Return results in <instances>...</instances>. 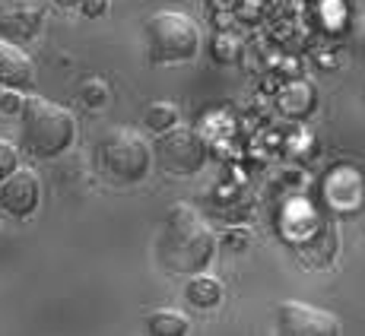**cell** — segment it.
<instances>
[{
	"mask_svg": "<svg viewBox=\"0 0 365 336\" xmlns=\"http://www.w3.org/2000/svg\"><path fill=\"white\" fill-rule=\"evenodd\" d=\"M213 58L222 64H232L235 61V41L232 38H216L213 41Z\"/></svg>",
	"mask_w": 365,
	"mask_h": 336,
	"instance_id": "cell-18",
	"label": "cell"
},
{
	"mask_svg": "<svg viewBox=\"0 0 365 336\" xmlns=\"http://www.w3.org/2000/svg\"><path fill=\"white\" fill-rule=\"evenodd\" d=\"M108 6H111V0H80V6H76V10H80L86 19H99V16L108 13Z\"/></svg>",
	"mask_w": 365,
	"mask_h": 336,
	"instance_id": "cell-17",
	"label": "cell"
},
{
	"mask_svg": "<svg viewBox=\"0 0 365 336\" xmlns=\"http://www.w3.org/2000/svg\"><path fill=\"white\" fill-rule=\"evenodd\" d=\"M146 61L156 67L191 64L200 54V29L181 10H156L143 23Z\"/></svg>",
	"mask_w": 365,
	"mask_h": 336,
	"instance_id": "cell-3",
	"label": "cell"
},
{
	"mask_svg": "<svg viewBox=\"0 0 365 336\" xmlns=\"http://www.w3.org/2000/svg\"><path fill=\"white\" fill-rule=\"evenodd\" d=\"M19 168V149L13 140L0 137V181L6 178V174H13Z\"/></svg>",
	"mask_w": 365,
	"mask_h": 336,
	"instance_id": "cell-15",
	"label": "cell"
},
{
	"mask_svg": "<svg viewBox=\"0 0 365 336\" xmlns=\"http://www.w3.org/2000/svg\"><path fill=\"white\" fill-rule=\"evenodd\" d=\"M185 298L191 308H200V311H213V308L222 305L226 298V285L220 283L210 273H200V276H191L185 285Z\"/></svg>",
	"mask_w": 365,
	"mask_h": 336,
	"instance_id": "cell-10",
	"label": "cell"
},
{
	"mask_svg": "<svg viewBox=\"0 0 365 336\" xmlns=\"http://www.w3.org/2000/svg\"><path fill=\"white\" fill-rule=\"evenodd\" d=\"M146 333L150 336H187L191 333V320L178 308H156L146 314Z\"/></svg>",
	"mask_w": 365,
	"mask_h": 336,
	"instance_id": "cell-11",
	"label": "cell"
},
{
	"mask_svg": "<svg viewBox=\"0 0 365 336\" xmlns=\"http://www.w3.org/2000/svg\"><path fill=\"white\" fill-rule=\"evenodd\" d=\"M153 165H159L163 174L172 178H191L207 165V140L194 127H172L168 134H159L153 140Z\"/></svg>",
	"mask_w": 365,
	"mask_h": 336,
	"instance_id": "cell-5",
	"label": "cell"
},
{
	"mask_svg": "<svg viewBox=\"0 0 365 336\" xmlns=\"http://www.w3.org/2000/svg\"><path fill=\"white\" fill-rule=\"evenodd\" d=\"M32 83H35V64L26 54V48L0 38V89L26 93V89H32Z\"/></svg>",
	"mask_w": 365,
	"mask_h": 336,
	"instance_id": "cell-9",
	"label": "cell"
},
{
	"mask_svg": "<svg viewBox=\"0 0 365 336\" xmlns=\"http://www.w3.org/2000/svg\"><path fill=\"white\" fill-rule=\"evenodd\" d=\"M216 248H220L216 232L200 216V209H194L191 203H175L168 209L156 238V257L165 273L187 279L200 276L213 263Z\"/></svg>",
	"mask_w": 365,
	"mask_h": 336,
	"instance_id": "cell-1",
	"label": "cell"
},
{
	"mask_svg": "<svg viewBox=\"0 0 365 336\" xmlns=\"http://www.w3.org/2000/svg\"><path fill=\"white\" fill-rule=\"evenodd\" d=\"M273 336H343L334 311L289 298L273 314Z\"/></svg>",
	"mask_w": 365,
	"mask_h": 336,
	"instance_id": "cell-6",
	"label": "cell"
},
{
	"mask_svg": "<svg viewBox=\"0 0 365 336\" xmlns=\"http://www.w3.org/2000/svg\"><path fill=\"white\" fill-rule=\"evenodd\" d=\"M181 124V111L178 105L172 102H150L143 111V127L150 130V134H168L172 127H178Z\"/></svg>",
	"mask_w": 365,
	"mask_h": 336,
	"instance_id": "cell-12",
	"label": "cell"
},
{
	"mask_svg": "<svg viewBox=\"0 0 365 336\" xmlns=\"http://www.w3.org/2000/svg\"><path fill=\"white\" fill-rule=\"evenodd\" d=\"M76 140V117L73 111L51 99H26L19 115V143L35 159H58L73 146Z\"/></svg>",
	"mask_w": 365,
	"mask_h": 336,
	"instance_id": "cell-2",
	"label": "cell"
},
{
	"mask_svg": "<svg viewBox=\"0 0 365 336\" xmlns=\"http://www.w3.org/2000/svg\"><path fill=\"white\" fill-rule=\"evenodd\" d=\"M41 203V181L32 168L19 165L0 181V209L13 219H29Z\"/></svg>",
	"mask_w": 365,
	"mask_h": 336,
	"instance_id": "cell-7",
	"label": "cell"
},
{
	"mask_svg": "<svg viewBox=\"0 0 365 336\" xmlns=\"http://www.w3.org/2000/svg\"><path fill=\"white\" fill-rule=\"evenodd\" d=\"M58 10H73V6H80V0H51Z\"/></svg>",
	"mask_w": 365,
	"mask_h": 336,
	"instance_id": "cell-19",
	"label": "cell"
},
{
	"mask_svg": "<svg viewBox=\"0 0 365 336\" xmlns=\"http://www.w3.org/2000/svg\"><path fill=\"white\" fill-rule=\"evenodd\" d=\"M216 241H220L226 251L238 254V251H245V248L251 244V232H248V229H226V232L216 238Z\"/></svg>",
	"mask_w": 365,
	"mask_h": 336,
	"instance_id": "cell-16",
	"label": "cell"
},
{
	"mask_svg": "<svg viewBox=\"0 0 365 336\" xmlns=\"http://www.w3.org/2000/svg\"><path fill=\"white\" fill-rule=\"evenodd\" d=\"M111 99V93H108V86H105L102 80H86L80 86V105L83 108H89V111H99L105 108Z\"/></svg>",
	"mask_w": 365,
	"mask_h": 336,
	"instance_id": "cell-13",
	"label": "cell"
},
{
	"mask_svg": "<svg viewBox=\"0 0 365 336\" xmlns=\"http://www.w3.org/2000/svg\"><path fill=\"white\" fill-rule=\"evenodd\" d=\"M26 93H16V89H0V115L6 117H19L26 108Z\"/></svg>",
	"mask_w": 365,
	"mask_h": 336,
	"instance_id": "cell-14",
	"label": "cell"
},
{
	"mask_svg": "<svg viewBox=\"0 0 365 336\" xmlns=\"http://www.w3.org/2000/svg\"><path fill=\"white\" fill-rule=\"evenodd\" d=\"M45 29V10L41 4H26V0H4L0 4V38L23 48L26 41L38 38Z\"/></svg>",
	"mask_w": 365,
	"mask_h": 336,
	"instance_id": "cell-8",
	"label": "cell"
},
{
	"mask_svg": "<svg viewBox=\"0 0 365 336\" xmlns=\"http://www.w3.org/2000/svg\"><path fill=\"white\" fill-rule=\"evenodd\" d=\"M362 95H365V83H362Z\"/></svg>",
	"mask_w": 365,
	"mask_h": 336,
	"instance_id": "cell-20",
	"label": "cell"
},
{
	"mask_svg": "<svg viewBox=\"0 0 365 336\" xmlns=\"http://www.w3.org/2000/svg\"><path fill=\"white\" fill-rule=\"evenodd\" d=\"M96 168L108 184L130 187L150 174L153 168V146L140 130L133 127H111L96 143Z\"/></svg>",
	"mask_w": 365,
	"mask_h": 336,
	"instance_id": "cell-4",
	"label": "cell"
}]
</instances>
